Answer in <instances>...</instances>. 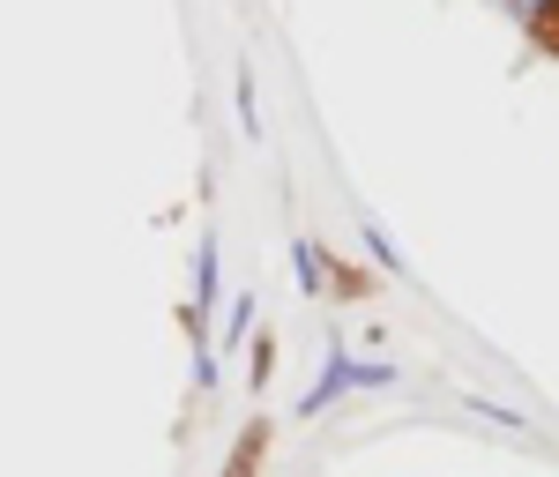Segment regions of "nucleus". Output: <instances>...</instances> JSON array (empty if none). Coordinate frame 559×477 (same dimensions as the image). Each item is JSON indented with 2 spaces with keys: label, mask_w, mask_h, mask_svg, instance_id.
Wrapping results in <instances>:
<instances>
[{
  "label": "nucleus",
  "mask_w": 559,
  "mask_h": 477,
  "mask_svg": "<svg viewBox=\"0 0 559 477\" xmlns=\"http://www.w3.org/2000/svg\"><path fill=\"white\" fill-rule=\"evenodd\" d=\"M530 31H537V45L559 60V0H545V8H537V23H530Z\"/></svg>",
  "instance_id": "f257e3e1"
},
{
  "label": "nucleus",
  "mask_w": 559,
  "mask_h": 477,
  "mask_svg": "<svg viewBox=\"0 0 559 477\" xmlns=\"http://www.w3.org/2000/svg\"><path fill=\"white\" fill-rule=\"evenodd\" d=\"M254 470H261V426L239 440V455H231V470H224V477H254Z\"/></svg>",
  "instance_id": "f03ea898"
}]
</instances>
